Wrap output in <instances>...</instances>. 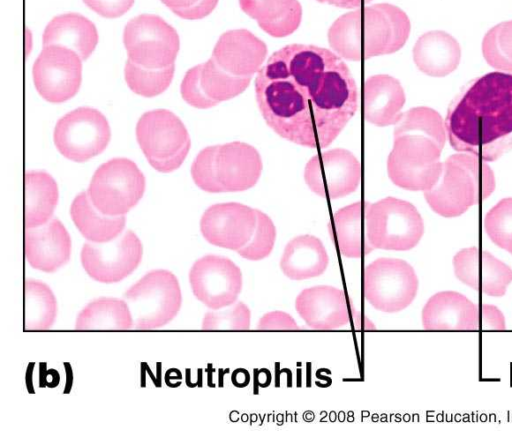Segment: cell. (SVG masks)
Returning <instances> with one entry per match:
<instances>
[{"label":"cell","mask_w":512,"mask_h":445,"mask_svg":"<svg viewBox=\"0 0 512 445\" xmlns=\"http://www.w3.org/2000/svg\"><path fill=\"white\" fill-rule=\"evenodd\" d=\"M255 94L275 133L316 149L334 141L360 103L356 82L340 56L305 44L274 52L257 73Z\"/></svg>","instance_id":"6da1fadb"},{"label":"cell","mask_w":512,"mask_h":445,"mask_svg":"<svg viewBox=\"0 0 512 445\" xmlns=\"http://www.w3.org/2000/svg\"><path fill=\"white\" fill-rule=\"evenodd\" d=\"M458 152L494 161L512 150V74L490 72L469 81L450 103L445 119Z\"/></svg>","instance_id":"7a4b0ae2"},{"label":"cell","mask_w":512,"mask_h":445,"mask_svg":"<svg viewBox=\"0 0 512 445\" xmlns=\"http://www.w3.org/2000/svg\"><path fill=\"white\" fill-rule=\"evenodd\" d=\"M410 20L397 6L373 4L337 18L328 31L330 47L338 56L359 61L401 49L410 34Z\"/></svg>","instance_id":"3957f363"},{"label":"cell","mask_w":512,"mask_h":445,"mask_svg":"<svg viewBox=\"0 0 512 445\" xmlns=\"http://www.w3.org/2000/svg\"><path fill=\"white\" fill-rule=\"evenodd\" d=\"M495 178L484 160L472 154H454L442 164L437 182L424 196L437 214L456 217L490 196Z\"/></svg>","instance_id":"277c9868"},{"label":"cell","mask_w":512,"mask_h":445,"mask_svg":"<svg viewBox=\"0 0 512 445\" xmlns=\"http://www.w3.org/2000/svg\"><path fill=\"white\" fill-rule=\"evenodd\" d=\"M365 228L366 253L373 249L410 250L424 233V223L416 207L394 197L366 203Z\"/></svg>","instance_id":"5b68a950"},{"label":"cell","mask_w":512,"mask_h":445,"mask_svg":"<svg viewBox=\"0 0 512 445\" xmlns=\"http://www.w3.org/2000/svg\"><path fill=\"white\" fill-rule=\"evenodd\" d=\"M136 138L149 164L161 173L178 169L191 146L183 122L166 109L145 112L137 122Z\"/></svg>","instance_id":"8992f818"},{"label":"cell","mask_w":512,"mask_h":445,"mask_svg":"<svg viewBox=\"0 0 512 445\" xmlns=\"http://www.w3.org/2000/svg\"><path fill=\"white\" fill-rule=\"evenodd\" d=\"M132 313L134 328L150 330L170 323L182 304L177 277L170 271H149L124 293Z\"/></svg>","instance_id":"52a82bcc"},{"label":"cell","mask_w":512,"mask_h":445,"mask_svg":"<svg viewBox=\"0 0 512 445\" xmlns=\"http://www.w3.org/2000/svg\"><path fill=\"white\" fill-rule=\"evenodd\" d=\"M442 149L425 135L404 134L394 137L387 160L389 178L395 185L407 190L430 189L442 170Z\"/></svg>","instance_id":"ba28073f"},{"label":"cell","mask_w":512,"mask_h":445,"mask_svg":"<svg viewBox=\"0 0 512 445\" xmlns=\"http://www.w3.org/2000/svg\"><path fill=\"white\" fill-rule=\"evenodd\" d=\"M145 177L127 158H113L94 172L87 189L94 207L108 216H124L142 198Z\"/></svg>","instance_id":"9c48e42d"},{"label":"cell","mask_w":512,"mask_h":445,"mask_svg":"<svg viewBox=\"0 0 512 445\" xmlns=\"http://www.w3.org/2000/svg\"><path fill=\"white\" fill-rule=\"evenodd\" d=\"M417 291V275L402 259L381 257L365 268V298L376 310L384 313L402 311L413 302Z\"/></svg>","instance_id":"30bf717a"},{"label":"cell","mask_w":512,"mask_h":445,"mask_svg":"<svg viewBox=\"0 0 512 445\" xmlns=\"http://www.w3.org/2000/svg\"><path fill=\"white\" fill-rule=\"evenodd\" d=\"M123 42L128 59L148 69L173 65L180 47L177 31L152 14H141L128 21Z\"/></svg>","instance_id":"8fae6325"},{"label":"cell","mask_w":512,"mask_h":445,"mask_svg":"<svg viewBox=\"0 0 512 445\" xmlns=\"http://www.w3.org/2000/svg\"><path fill=\"white\" fill-rule=\"evenodd\" d=\"M111 138L106 117L97 109L77 108L61 117L54 128L57 150L74 162H85L102 153Z\"/></svg>","instance_id":"7c38bea8"},{"label":"cell","mask_w":512,"mask_h":445,"mask_svg":"<svg viewBox=\"0 0 512 445\" xmlns=\"http://www.w3.org/2000/svg\"><path fill=\"white\" fill-rule=\"evenodd\" d=\"M143 246L139 237L126 230L106 243L85 242L80 260L85 272L100 283H117L128 277L139 266Z\"/></svg>","instance_id":"4fadbf2b"},{"label":"cell","mask_w":512,"mask_h":445,"mask_svg":"<svg viewBox=\"0 0 512 445\" xmlns=\"http://www.w3.org/2000/svg\"><path fill=\"white\" fill-rule=\"evenodd\" d=\"M33 81L40 96L62 103L76 95L82 80V59L62 45L45 46L34 62Z\"/></svg>","instance_id":"5bb4252c"},{"label":"cell","mask_w":512,"mask_h":445,"mask_svg":"<svg viewBox=\"0 0 512 445\" xmlns=\"http://www.w3.org/2000/svg\"><path fill=\"white\" fill-rule=\"evenodd\" d=\"M193 295L212 310L234 304L242 290L240 268L229 258L205 255L197 259L189 271Z\"/></svg>","instance_id":"9a60e30c"},{"label":"cell","mask_w":512,"mask_h":445,"mask_svg":"<svg viewBox=\"0 0 512 445\" xmlns=\"http://www.w3.org/2000/svg\"><path fill=\"white\" fill-rule=\"evenodd\" d=\"M304 179L314 193L337 199L359 187L361 165L351 152L336 148L313 156L306 164Z\"/></svg>","instance_id":"2e32d148"},{"label":"cell","mask_w":512,"mask_h":445,"mask_svg":"<svg viewBox=\"0 0 512 445\" xmlns=\"http://www.w3.org/2000/svg\"><path fill=\"white\" fill-rule=\"evenodd\" d=\"M256 222V209L236 202L219 203L205 210L200 231L210 244L238 251L251 239Z\"/></svg>","instance_id":"e0dca14e"},{"label":"cell","mask_w":512,"mask_h":445,"mask_svg":"<svg viewBox=\"0 0 512 445\" xmlns=\"http://www.w3.org/2000/svg\"><path fill=\"white\" fill-rule=\"evenodd\" d=\"M453 268L462 283L492 297L504 296L512 282V269L478 247L457 252L453 257Z\"/></svg>","instance_id":"ac0fdd59"},{"label":"cell","mask_w":512,"mask_h":445,"mask_svg":"<svg viewBox=\"0 0 512 445\" xmlns=\"http://www.w3.org/2000/svg\"><path fill=\"white\" fill-rule=\"evenodd\" d=\"M295 309L306 325L317 330L343 327L351 316L345 292L329 285L302 290L295 299Z\"/></svg>","instance_id":"d6986e66"},{"label":"cell","mask_w":512,"mask_h":445,"mask_svg":"<svg viewBox=\"0 0 512 445\" xmlns=\"http://www.w3.org/2000/svg\"><path fill=\"white\" fill-rule=\"evenodd\" d=\"M266 56V44L246 29L223 33L212 52V58L222 69L240 77H252L261 69Z\"/></svg>","instance_id":"ffe728a7"},{"label":"cell","mask_w":512,"mask_h":445,"mask_svg":"<svg viewBox=\"0 0 512 445\" xmlns=\"http://www.w3.org/2000/svg\"><path fill=\"white\" fill-rule=\"evenodd\" d=\"M70 235L58 218L46 224L26 228L25 255L34 269L53 273L64 266L71 255Z\"/></svg>","instance_id":"44dd1931"},{"label":"cell","mask_w":512,"mask_h":445,"mask_svg":"<svg viewBox=\"0 0 512 445\" xmlns=\"http://www.w3.org/2000/svg\"><path fill=\"white\" fill-rule=\"evenodd\" d=\"M421 320L426 330H477L479 310L465 295L455 291H441L427 300L422 309Z\"/></svg>","instance_id":"7402d4cb"},{"label":"cell","mask_w":512,"mask_h":445,"mask_svg":"<svg viewBox=\"0 0 512 445\" xmlns=\"http://www.w3.org/2000/svg\"><path fill=\"white\" fill-rule=\"evenodd\" d=\"M261 171V157L253 146L239 141L218 145L216 172L223 192L250 189L257 183Z\"/></svg>","instance_id":"603a6c76"},{"label":"cell","mask_w":512,"mask_h":445,"mask_svg":"<svg viewBox=\"0 0 512 445\" xmlns=\"http://www.w3.org/2000/svg\"><path fill=\"white\" fill-rule=\"evenodd\" d=\"M404 103V90L394 77L379 74L366 80L364 109L368 122L381 127L396 124Z\"/></svg>","instance_id":"cb8c5ba5"},{"label":"cell","mask_w":512,"mask_h":445,"mask_svg":"<svg viewBox=\"0 0 512 445\" xmlns=\"http://www.w3.org/2000/svg\"><path fill=\"white\" fill-rule=\"evenodd\" d=\"M461 49L457 40L444 31L423 34L413 48V59L420 71L433 77H443L459 65Z\"/></svg>","instance_id":"d4e9b609"},{"label":"cell","mask_w":512,"mask_h":445,"mask_svg":"<svg viewBox=\"0 0 512 445\" xmlns=\"http://www.w3.org/2000/svg\"><path fill=\"white\" fill-rule=\"evenodd\" d=\"M329 257L321 240L313 235L291 239L284 248L280 268L292 280H305L322 275Z\"/></svg>","instance_id":"484cf974"},{"label":"cell","mask_w":512,"mask_h":445,"mask_svg":"<svg viewBox=\"0 0 512 445\" xmlns=\"http://www.w3.org/2000/svg\"><path fill=\"white\" fill-rule=\"evenodd\" d=\"M43 46L62 45L74 50L82 60L90 57L98 42L95 25L78 13L54 17L43 33Z\"/></svg>","instance_id":"4316f807"},{"label":"cell","mask_w":512,"mask_h":445,"mask_svg":"<svg viewBox=\"0 0 512 445\" xmlns=\"http://www.w3.org/2000/svg\"><path fill=\"white\" fill-rule=\"evenodd\" d=\"M239 5L273 37L292 34L301 22L302 8L298 0H239Z\"/></svg>","instance_id":"83f0119b"},{"label":"cell","mask_w":512,"mask_h":445,"mask_svg":"<svg viewBox=\"0 0 512 445\" xmlns=\"http://www.w3.org/2000/svg\"><path fill=\"white\" fill-rule=\"evenodd\" d=\"M70 216L82 236L94 243L114 240L121 235L126 224L125 215L108 216L97 210L87 192H81L74 198Z\"/></svg>","instance_id":"f1b7e54d"},{"label":"cell","mask_w":512,"mask_h":445,"mask_svg":"<svg viewBox=\"0 0 512 445\" xmlns=\"http://www.w3.org/2000/svg\"><path fill=\"white\" fill-rule=\"evenodd\" d=\"M25 227L35 228L46 224L58 203V186L45 171H28L25 174Z\"/></svg>","instance_id":"f546056e"},{"label":"cell","mask_w":512,"mask_h":445,"mask_svg":"<svg viewBox=\"0 0 512 445\" xmlns=\"http://www.w3.org/2000/svg\"><path fill=\"white\" fill-rule=\"evenodd\" d=\"M134 321L129 305L124 299L100 297L89 302L77 315L75 329L92 330H129Z\"/></svg>","instance_id":"4dcf8cb0"},{"label":"cell","mask_w":512,"mask_h":445,"mask_svg":"<svg viewBox=\"0 0 512 445\" xmlns=\"http://www.w3.org/2000/svg\"><path fill=\"white\" fill-rule=\"evenodd\" d=\"M57 317V300L51 288L42 281L27 279L24 297V329H50Z\"/></svg>","instance_id":"1f68e13d"},{"label":"cell","mask_w":512,"mask_h":445,"mask_svg":"<svg viewBox=\"0 0 512 445\" xmlns=\"http://www.w3.org/2000/svg\"><path fill=\"white\" fill-rule=\"evenodd\" d=\"M331 238L342 255L359 258L363 253L362 203L345 206L333 215L329 225Z\"/></svg>","instance_id":"d6a6232c"},{"label":"cell","mask_w":512,"mask_h":445,"mask_svg":"<svg viewBox=\"0 0 512 445\" xmlns=\"http://www.w3.org/2000/svg\"><path fill=\"white\" fill-rule=\"evenodd\" d=\"M251 77L235 76L222 69L211 57L201 64L200 83L204 93L217 103L241 94Z\"/></svg>","instance_id":"836d02e7"},{"label":"cell","mask_w":512,"mask_h":445,"mask_svg":"<svg viewBox=\"0 0 512 445\" xmlns=\"http://www.w3.org/2000/svg\"><path fill=\"white\" fill-rule=\"evenodd\" d=\"M404 134L428 136L442 148L446 141L442 118L429 107H415L402 113L394 129V137Z\"/></svg>","instance_id":"e575fe53"},{"label":"cell","mask_w":512,"mask_h":445,"mask_svg":"<svg viewBox=\"0 0 512 445\" xmlns=\"http://www.w3.org/2000/svg\"><path fill=\"white\" fill-rule=\"evenodd\" d=\"M174 71V64L161 69H148L128 59L124 75L128 87L134 93L143 97H154L169 87Z\"/></svg>","instance_id":"d590c367"},{"label":"cell","mask_w":512,"mask_h":445,"mask_svg":"<svg viewBox=\"0 0 512 445\" xmlns=\"http://www.w3.org/2000/svg\"><path fill=\"white\" fill-rule=\"evenodd\" d=\"M482 52L490 66L512 72V20L497 24L485 34Z\"/></svg>","instance_id":"8d00e7d4"},{"label":"cell","mask_w":512,"mask_h":445,"mask_svg":"<svg viewBox=\"0 0 512 445\" xmlns=\"http://www.w3.org/2000/svg\"><path fill=\"white\" fill-rule=\"evenodd\" d=\"M483 226L494 244L512 254V198H504L491 208Z\"/></svg>","instance_id":"74e56055"},{"label":"cell","mask_w":512,"mask_h":445,"mask_svg":"<svg viewBox=\"0 0 512 445\" xmlns=\"http://www.w3.org/2000/svg\"><path fill=\"white\" fill-rule=\"evenodd\" d=\"M256 215V227L251 239L237 251L241 257L252 261H258L269 256L276 240V228L271 218L257 209Z\"/></svg>","instance_id":"f35d334b"},{"label":"cell","mask_w":512,"mask_h":445,"mask_svg":"<svg viewBox=\"0 0 512 445\" xmlns=\"http://www.w3.org/2000/svg\"><path fill=\"white\" fill-rule=\"evenodd\" d=\"M251 311L249 307L239 301L234 304L205 313L202 320V329L214 330H248L250 327Z\"/></svg>","instance_id":"ab89813d"},{"label":"cell","mask_w":512,"mask_h":445,"mask_svg":"<svg viewBox=\"0 0 512 445\" xmlns=\"http://www.w3.org/2000/svg\"><path fill=\"white\" fill-rule=\"evenodd\" d=\"M218 145L202 149L196 156L191 175L195 184L202 190L211 193L223 192L216 172V154Z\"/></svg>","instance_id":"60d3db41"},{"label":"cell","mask_w":512,"mask_h":445,"mask_svg":"<svg viewBox=\"0 0 512 445\" xmlns=\"http://www.w3.org/2000/svg\"><path fill=\"white\" fill-rule=\"evenodd\" d=\"M201 64L189 69L181 83V96L189 105L199 108H211L218 103L210 99L203 91L200 83Z\"/></svg>","instance_id":"b9f144b4"},{"label":"cell","mask_w":512,"mask_h":445,"mask_svg":"<svg viewBox=\"0 0 512 445\" xmlns=\"http://www.w3.org/2000/svg\"><path fill=\"white\" fill-rule=\"evenodd\" d=\"M94 12L102 17L117 18L125 14L134 0H83Z\"/></svg>","instance_id":"7bdbcfd3"},{"label":"cell","mask_w":512,"mask_h":445,"mask_svg":"<svg viewBox=\"0 0 512 445\" xmlns=\"http://www.w3.org/2000/svg\"><path fill=\"white\" fill-rule=\"evenodd\" d=\"M256 327L258 330H299L294 318L280 310L265 313Z\"/></svg>","instance_id":"ee69618b"},{"label":"cell","mask_w":512,"mask_h":445,"mask_svg":"<svg viewBox=\"0 0 512 445\" xmlns=\"http://www.w3.org/2000/svg\"><path fill=\"white\" fill-rule=\"evenodd\" d=\"M479 326L483 330H504L505 317L496 306L484 303L479 313Z\"/></svg>","instance_id":"f6af8a7d"},{"label":"cell","mask_w":512,"mask_h":445,"mask_svg":"<svg viewBox=\"0 0 512 445\" xmlns=\"http://www.w3.org/2000/svg\"><path fill=\"white\" fill-rule=\"evenodd\" d=\"M218 0H199L191 7L173 9L172 11L183 19L196 20L209 15L216 7Z\"/></svg>","instance_id":"bcb514c9"},{"label":"cell","mask_w":512,"mask_h":445,"mask_svg":"<svg viewBox=\"0 0 512 445\" xmlns=\"http://www.w3.org/2000/svg\"><path fill=\"white\" fill-rule=\"evenodd\" d=\"M320 3L329 4L335 7L344 8V9H356L360 8L366 3H369L372 0H316Z\"/></svg>","instance_id":"7dc6e473"},{"label":"cell","mask_w":512,"mask_h":445,"mask_svg":"<svg viewBox=\"0 0 512 445\" xmlns=\"http://www.w3.org/2000/svg\"><path fill=\"white\" fill-rule=\"evenodd\" d=\"M163 4L169 7L171 10L173 9H181L191 7L199 0H160Z\"/></svg>","instance_id":"c3c4849f"},{"label":"cell","mask_w":512,"mask_h":445,"mask_svg":"<svg viewBox=\"0 0 512 445\" xmlns=\"http://www.w3.org/2000/svg\"><path fill=\"white\" fill-rule=\"evenodd\" d=\"M247 373L245 370H238L233 373L232 378H236V381H233L235 384H238L237 386H246V384L249 381V377L242 378L244 374Z\"/></svg>","instance_id":"681fc988"}]
</instances>
